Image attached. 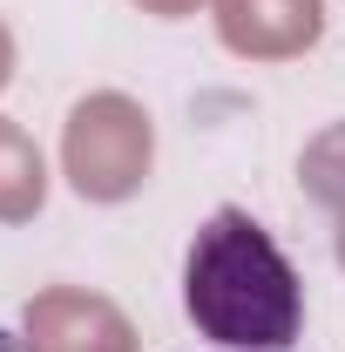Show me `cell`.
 <instances>
[{"label": "cell", "instance_id": "6da1fadb", "mask_svg": "<svg viewBox=\"0 0 345 352\" xmlns=\"http://www.w3.org/2000/svg\"><path fill=\"white\" fill-rule=\"evenodd\" d=\"M183 311L223 352H285L304 332V278L251 210L223 204L190 237Z\"/></svg>", "mask_w": 345, "mask_h": 352}]
</instances>
